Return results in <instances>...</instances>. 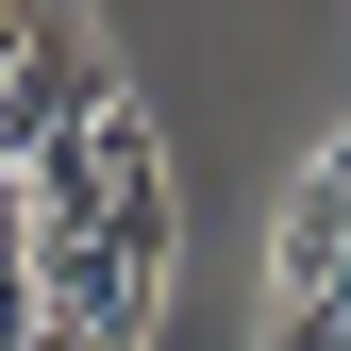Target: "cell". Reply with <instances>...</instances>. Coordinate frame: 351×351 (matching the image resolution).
<instances>
[{
	"label": "cell",
	"mask_w": 351,
	"mask_h": 351,
	"mask_svg": "<svg viewBox=\"0 0 351 351\" xmlns=\"http://www.w3.org/2000/svg\"><path fill=\"white\" fill-rule=\"evenodd\" d=\"M167 251H184V201H167V134L117 101L101 134H67L51 167H34V318L151 335V301H167Z\"/></svg>",
	"instance_id": "1"
},
{
	"label": "cell",
	"mask_w": 351,
	"mask_h": 351,
	"mask_svg": "<svg viewBox=\"0 0 351 351\" xmlns=\"http://www.w3.org/2000/svg\"><path fill=\"white\" fill-rule=\"evenodd\" d=\"M0 351H34V285H0Z\"/></svg>",
	"instance_id": "4"
},
{
	"label": "cell",
	"mask_w": 351,
	"mask_h": 351,
	"mask_svg": "<svg viewBox=\"0 0 351 351\" xmlns=\"http://www.w3.org/2000/svg\"><path fill=\"white\" fill-rule=\"evenodd\" d=\"M134 101L101 51V17L84 0H34V34H17V84H0V167H51L67 134H101V117Z\"/></svg>",
	"instance_id": "2"
},
{
	"label": "cell",
	"mask_w": 351,
	"mask_h": 351,
	"mask_svg": "<svg viewBox=\"0 0 351 351\" xmlns=\"http://www.w3.org/2000/svg\"><path fill=\"white\" fill-rule=\"evenodd\" d=\"M17 34H34V0H0V84H17Z\"/></svg>",
	"instance_id": "5"
},
{
	"label": "cell",
	"mask_w": 351,
	"mask_h": 351,
	"mask_svg": "<svg viewBox=\"0 0 351 351\" xmlns=\"http://www.w3.org/2000/svg\"><path fill=\"white\" fill-rule=\"evenodd\" d=\"M34 351H134V335H101V318H34Z\"/></svg>",
	"instance_id": "3"
}]
</instances>
